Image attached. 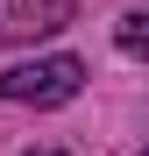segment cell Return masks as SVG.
Segmentation results:
<instances>
[{
	"label": "cell",
	"instance_id": "3957f363",
	"mask_svg": "<svg viewBox=\"0 0 149 156\" xmlns=\"http://www.w3.org/2000/svg\"><path fill=\"white\" fill-rule=\"evenodd\" d=\"M114 43H121V57H149V7H128V14H121L114 21Z\"/></svg>",
	"mask_w": 149,
	"mask_h": 156
},
{
	"label": "cell",
	"instance_id": "7a4b0ae2",
	"mask_svg": "<svg viewBox=\"0 0 149 156\" xmlns=\"http://www.w3.org/2000/svg\"><path fill=\"white\" fill-rule=\"evenodd\" d=\"M71 14H78V0H0V50L57 36Z\"/></svg>",
	"mask_w": 149,
	"mask_h": 156
},
{
	"label": "cell",
	"instance_id": "277c9868",
	"mask_svg": "<svg viewBox=\"0 0 149 156\" xmlns=\"http://www.w3.org/2000/svg\"><path fill=\"white\" fill-rule=\"evenodd\" d=\"M29 156H64V149H29Z\"/></svg>",
	"mask_w": 149,
	"mask_h": 156
},
{
	"label": "cell",
	"instance_id": "6da1fadb",
	"mask_svg": "<svg viewBox=\"0 0 149 156\" xmlns=\"http://www.w3.org/2000/svg\"><path fill=\"white\" fill-rule=\"evenodd\" d=\"M78 92H85V57H71V50H50V57H29V64L0 71V99L7 107H64Z\"/></svg>",
	"mask_w": 149,
	"mask_h": 156
}]
</instances>
